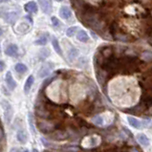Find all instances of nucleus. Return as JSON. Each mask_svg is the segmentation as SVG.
<instances>
[{
	"label": "nucleus",
	"instance_id": "nucleus-28",
	"mask_svg": "<svg viewBox=\"0 0 152 152\" xmlns=\"http://www.w3.org/2000/svg\"><path fill=\"white\" fill-rule=\"evenodd\" d=\"M2 138H3V132H2V129L0 128V142L2 141Z\"/></svg>",
	"mask_w": 152,
	"mask_h": 152
},
{
	"label": "nucleus",
	"instance_id": "nucleus-27",
	"mask_svg": "<svg viewBox=\"0 0 152 152\" xmlns=\"http://www.w3.org/2000/svg\"><path fill=\"white\" fill-rule=\"evenodd\" d=\"M10 152H21V151L18 147H12V148L10 150Z\"/></svg>",
	"mask_w": 152,
	"mask_h": 152
},
{
	"label": "nucleus",
	"instance_id": "nucleus-14",
	"mask_svg": "<svg viewBox=\"0 0 152 152\" xmlns=\"http://www.w3.org/2000/svg\"><path fill=\"white\" fill-rule=\"evenodd\" d=\"M136 139H137V141L140 142V144L142 145H144V146H147L149 145V139L147 138L146 135H145V134H138V135L136 136Z\"/></svg>",
	"mask_w": 152,
	"mask_h": 152
},
{
	"label": "nucleus",
	"instance_id": "nucleus-6",
	"mask_svg": "<svg viewBox=\"0 0 152 152\" xmlns=\"http://www.w3.org/2000/svg\"><path fill=\"white\" fill-rule=\"evenodd\" d=\"M68 137H69L68 133L66 131H62V130H56V131L53 133V135H50V138L56 141L66 140Z\"/></svg>",
	"mask_w": 152,
	"mask_h": 152
},
{
	"label": "nucleus",
	"instance_id": "nucleus-10",
	"mask_svg": "<svg viewBox=\"0 0 152 152\" xmlns=\"http://www.w3.org/2000/svg\"><path fill=\"white\" fill-rule=\"evenodd\" d=\"M5 54L9 56H16L18 54V47L15 44H10L6 48Z\"/></svg>",
	"mask_w": 152,
	"mask_h": 152
},
{
	"label": "nucleus",
	"instance_id": "nucleus-33",
	"mask_svg": "<svg viewBox=\"0 0 152 152\" xmlns=\"http://www.w3.org/2000/svg\"><path fill=\"white\" fill-rule=\"evenodd\" d=\"M56 1H62V0H56Z\"/></svg>",
	"mask_w": 152,
	"mask_h": 152
},
{
	"label": "nucleus",
	"instance_id": "nucleus-30",
	"mask_svg": "<svg viewBox=\"0 0 152 152\" xmlns=\"http://www.w3.org/2000/svg\"><path fill=\"white\" fill-rule=\"evenodd\" d=\"M2 34H3V30H2V28H1V27H0V37H1Z\"/></svg>",
	"mask_w": 152,
	"mask_h": 152
},
{
	"label": "nucleus",
	"instance_id": "nucleus-17",
	"mask_svg": "<svg viewBox=\"0 0 152 152\" xmlns=\"http://www.w3.org/2000/svg\"><path fill=\"white\" fill-rule=\"evenodd\" d=\"M16 139L19 142H21V144H25L28 140V136H27V134L25 133V131H23V130H19V131H17V133H16Z\"/></svg>",
	"mask_w": 152,
	"mask_h": 152
},
{
	"label": "nucleus",
	"instance_id": "nucleus-34",
	"mask_svg": "<svg viewBox=\"0 0 152 152\" xmlns=\"http://www.w3.org/2000/svg\"><path fill=\"white\" fill-rule=\"evenodd\" d=\"M24 152H29V151H28V150H25Z\"/></svg>",
	"mask_w": 152,
	"mask_h": 152
},
{
	"label": "nucleus",
	"instance_id": "nucleus-35",
	"mask_svg": "<svg viewBox=\"0 0 152 152\" xmlns=\"http://www.w3.org/2000/svg\"><path fill=\"white\" fill-rule=\"evenodd\" d=\"M0 51H1V48H0Z\"/></svg>",
	"mask_w": 152,
	"mask_h": 152
},
{
	"label": "nucleus",
	"instance_id": "nucleus-26",
	"mask_svg": "<svg viewBox=\"0 0 152 152\" xmlns=\"http://www.w3.org/2000/svg\"><path fill=\"white\" fill-rule=\"evenodd\" d=\"M5 67H6V65H5V63H4V61H2V60H0V72L4 71V69H5Z\"/></svg>",
	"mask_w": 152,
	"mask_h": 152
},
{
	"label": "nucleus",
	"instance_id": "nucleus-7",
	"mask_svg": "<svg viewBox=\"0 0 152 152\" xmlns=\"http://www.w3.org/2000/svg\"><path fill=\"white\" fill-rule=\"evenodd\" d=\"M5 81L6 84L8 86V88L10 90H15L16 87V82L15 81L14 77H12V75L11 72H7L6 73V77H5Z\"/></svg>",
	"mask_w": 152,
	"mask_h": 152
},
{
	"label": "nucleus",
	"instance_id": "nucleus-5",
	"mask_svg": "<svg viewBox=\"0 0 152 152\" xmlns=\"http://www.w3.org/2000/svg\"><path fill=\"white\" fill-rule=\"evenodd\" d=\"M41 11L46 15H50L53 12V5L51 0H38Z\"/></svg>",
	"mask_w": 152,
	"mask_h": 152
},
{
	"label": "nucleus",
	"instance_id": "nucleus-32",
	"mask_svg": "<svg viewBox=\"0 0 152 152\" xmlns=\"http://www.w3.org/2000/svg\"><path fill=\"white\" fill-rule=\"evenodd\" d=\"M33 152H38V151H37V148H34V149H33Z\"/></svg>",
	"mask_w": 152,
	"mask_h": 152
},
{
	"label": "nucleus",
	"instance_id": "nucleus-23",
	"mask_svg": "<svg viewBox=\"0 0 152 152\" xmlns=\"http://www.w3.org/2000/svg\"><path fill=\"white\" fill-rule=\"evenodd\" d=\"M142 58L145 60V61H150L151 60V53L150 52H144L142 54Z\"/></svg>",
	"mask_w": 152,
	"mask_h": 152
},
{
	"label": "nucleus",
	"instance_id": "nucleus-25",
	"mask_svg": "<svg viewBox=\"0 0 152 152\" xmlns=\"http://www.w3.org/2000/svg\"><path fill=\"white\" fill-rule=\"evenodd\" d=\"M51 21H52V24H53V25L55 26V27H58V26H59V20H58V18H56V16H53V17H52V18H51Z\"/></svg>",
	"mask_w": 152,
	"mask_h": 152
},
{
	"label": "nucleus",
	"instance_id": "nucleus-2",
	"mask_svg": "<svg viewBox=\"0 0 152 152\" xmlns=\"http://www.w3.org/2000/svg\"><path fill=\"white\" fill-rule=\"evenodd\" d=\"M38 129L40 130L42 133H51L52 131L55 130V124L52 121H41L37 123Z\"/></svg>",
	"mask_w": 152,
	"mask_h": 152
},
{
	"label": "nucleus",
	"instance_id": "nucleus-4",
	"mask_svg": "<svg viewBox=\"0 0 152 152\" xmlns=\"http://www.w3.org/2000/svg\"><path fill=\"white\" fill-rule=\"evenodd\" d=\"M0 16L6 21L9 24H14L15 21L17 20V15L16 12H0Z\"/></svg>",
	"mask_w": 152,
	"mask_h": 152
},
{
	"label": "nucleus",
	"instance_id": "nucleus-19",
	"mask_svg": "<svg viewBox=\"0 0 152 152\" xmlns=\"http://www.w3.org/2000/svg\"><path fill=\"white\" fill-rule=\"evenodd\" d=\"M15 70L18 73V74H24V73H26L27 72V70H28V68H27V66H26L25 64H23V63H17L15 66Z\"/></svg>",
	"mask_w": 152,
	"mask_h": 152
},
{
	"label": "nucleus",
	"instance_id": "nucleus-8",
	"mask_svg": "<svg viewBox=\"0 0 152 152\" xmlns=\"http://www.w3.org/2000/svg\"><path fill=\"white\" fill-rule=\"evenodd\" d=\"M52 68H53V64L51 63H47V64H44L43 66L40 68L39 72H38V77H47L51 73V70Z\"/></svg>",
	"mask_w": 152,
	"mask_h": 152
},
{
	"label": "nucleus",
	"instance_id": "nucleus-31",
	"mask_svg": "<svg viewBox=\"0 0 152 152\" xmlns=\"http://www.w3.org/2000/svg\"><path fill=\"white\" fill-rule=\"evenodd\" d=\"M8 1V0H0V3H2V2H6Z\"/></svg>",
	"mask_w": 152,
	"mask_h": 152
},
{
	"label": "nucleus",
	"instance_id": "nucleus-1",
	"mask_svg": "<svg viewBox=\"0 0 152 152\" xmlns=\"http://www.w3.org/2000/svg\"><path fill=\"white\" fill-rule=\"evenodd\" d=\"M1 106L3 107V110H4V117H5V120L7 121V123H11L12 118V114H14V109H12L11 103L8 101L2 99Z\"/></svg>",
	"mask_w": 152,
	"mask_h": 152
},
{
	"label": "nucleus",
	"instance_id": "nucleus-16",
	"mask_svg": "<svg viewBox=\"0 0 152 152\" xmlns=\"http://www.w3.org/2000/svg\"><path fill=\"white\" fill-rule=\"evenodd\" d=\"M77 37L80 42H88L89 40L88 34L83 31V30H80V31H79V33H77Z\"/></svg>",
	"mask_w": 152,
	"mask_h": 152
},
{
	"label": "nucleus",
	"instance_id": "nucleus-20",
	"mask_svg": "<svg viewBox=\"0 0 152 152\" xmlns=\"http://www.w3.org/2000/svg\"><path fill=\"white\" fill-rule=\"evenodd\" d=\"M47 42H48V37L41 36V37H39V38H37V39L34 41V44L39 45V46H44L47 44Z\"/></svg>",
	"mask_w": 152,
	"mask_h": 152
},
{
	"label": "nucleus",
	"instance_id": "nucleus-3",
	"mask_svg": "<svg viewBox=\"0 0 152 152\" xmlns=\"http://www.w3.org/2000/svg\"><path fill=\"white\" fill-rule=\"evenodd\" d=\"M99 142H101V139H99V137L89 136L82 141V146L86 147V148H89V147H93V146L98 145Z\"/></svg>",
	"mask_w": 152,
	"mask_h": 152
},
{
	"label": "nucleus",
	"instance_id": "nucleus-24",
	"mask_svg": "<svg viewBox=\"0 0 152 152\" xmlns=\"http://www.w3.org/2000/svg\"><path fill=\"white\" fill-rule=\"evenodd\" d=\"M29 124H30V128H31V131L34 134L36 133V130H34V124H33V118H32V114L31 113H29Z\"/></svg>",
	"mask_w": 152,
	"mask_h": 152
},
{
	"label": "nucleus",
	"instance_id": "nucleus-12",
	"mask_svg": "<svg viewBox=\"0 0 152 152\" xmlns=\"http://www.w3.org/2000/svg\"><path fill=\"white\" fill-rule=\"evenodd\" d=\"M34 76H29L28 79L26 80V82L24 84V93L25 94H28L30 92V90L32 89V86L34 84Z\"/></svg>",
	"mask_w": 152,
	"mask_h": 152
},
{
	"label": "nucleus",
	"instance_id": "nucleus-9",
	"mask_svg": "<svg viewBox=\"0 0 152 152\" xmlns=\"http://www.w3.org/2000/svg\"><path fill=\"white\" fill-rule=\"evenodd\" d=\"M25 11L29 12V14H36L38 11V8H37V4L34 2V1H30L25 5L24 7Z\"/></svg>",
	"mask_w": 152,
	"mask_h": 152
},
{
	"label": "nucleus",
	"instance_id": "nucleus-29",
	"mask_svg": "<svg viewBox=\"0 0 152 152\" xmlns=\"http://www.w3.org/2000/svg\"><path fill=\"white\" fill-rule=\"evenodd\" d=\"M25 17H26V19H28V20L30 21V22H31V23H33V19H31V18H30V16H28V15H27V16H25Z\"/></svg>",
	"mask_w": 152,
	"mask_h": 152
},
{
	"label": "nucleus",
	"instance_id": "nucleus-22",
	"mask_svg": "<svg viewBox=\"0 0 152 152\" xmlns=\"http://www.w3.org/2000/svg\"><path fill=\"white\" fill-rule=\"evenodd\" d=\"M60 152H79V148L76 146H68L62 148Z\"/></svg>",
	"mask_w": 152,
	"mask_h": 152
},
{
	"label": "nucleus",
	"instance_id": "nucleus-15",
	"mask_svg": "<svg viewBox=\"0 0 152 152\" xmlns=\"http://www.w3.org/2000/svg\"><path fill=\"white\" fill-rule=\"evenodd\" d=\"M91 121L97 126H103L104 125V119H103V116L102 115H96L94 116L92 119H91Z\"/></svg>",
	"mask_w": 152,
	"mask_h": 152
},
{
	"label": "nucleus",
	"instance_id": "nucleus-11",
	"mask_svg": "<svg viewBox=\"0 0 152 152\" xmlns=\"http://www.w3.org/2000/svg\"><path fill=\"white\" fill-rule=\"evenodd\" d=\"M59 15L60 17H62L63 19H69L72 16V11L70 10L69 7L63 6L60 8V10H59Z\"/></svg>",
	"mask_w": 152,
	"mask_h": 152
},
{
	"label": "nucleus",
	"instance_id": "nucleus-21",
	"mask_svg": "<svg viewBox=\"0 0 152 152\" xmlns=\"http://www.w3.org/2000/svg\"><path fill=\"white\" fill-rule=\"evenodd\" d=\"M77 31H79V28L77 27H75V26H74V27H70L66 30V36L68 37H72L77 33Z\"/></svg>",
	"mask_w": 152,
	"mask_h": 152
},
{
	"label": "nucleus",
	"instance_id": "nucleus-18",
	"mask_svg": "<svg viewBox=\"0 0 152 152\" xmlns=\"http://www.w3.org/2000/svg\"><path fill=\"white\" fill-rule=\"evenodd\" d=\"M52 45H53L55 51H56V53H58L60 56H63V55H62V50H61V48H60V45H59V43H58V40L56 39V37H53V39H52Z\"/></svg>",
	"mask_w": 152,
	"mask_h": 152
},
{
	"label": "nucleus",
	"instance_id": "nucleus-13",
	"mask_svg": "<svg viewBox=\"0 0 152 152\" xmlns=\"http://www.w3.org/2000/svg\"><path fill=\"white\" fill-rule=\"evenodd\" d=\"M127 121H128V124L131 125L132 127L139 129V128H142V123L139 120H137L136 118L131 116H128L127 117Z\"/></svg>",
	"mask_w": 152,
	"mask_h": 152
}]
</instances>
